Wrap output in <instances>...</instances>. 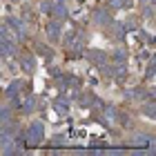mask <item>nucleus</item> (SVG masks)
Here are the masks:
<instances>
[{"label":"nucleus","instance_id":"7ed1b4c3","mask_svg":"<svg viewBox=\"0 0 156 156\" xmlns=\"http://www.w3.org/2000/svg\"><path fill=\"white\" fill-rule=\"evenodd\" d=\"M58 34H60V27H58V23L49 25V36H51V38H58Z\"/></svg>","mask_w":156,"mask_h":156},{"label":"nucleus","instance_id":"f03ea898","mask_svg":"<svg viewBox=\"0 0 156 156\" xmlns=\"http://www.w3.org/2000/svg\"><path fill=\"white\" fill-rule=\"evenodd\" d=\"M13 49H16V47H13L9 40L0 38V56H11V54H13Z\"/></svg>","mask_w":156,"mask_h":156},{"label":"nucleus","instance_id":"423d86ee","mask_svg":"<svg viewBox=\"0 0 156 156\" xmlns=\"http://www.w3.org/2000/svg\"><path fill=\"white\" fill-rule=\"evenodd\" d=\"M31 107H34V101H31V98H29V101H27V103H25V112H29Z\"/></svg>","mask_w":156,"mask_h":156},{"label":"nucleus","instance_id":"f257e3e1","mask_svg":"<svg viewBox=\"0 0 156 156\" xmlns=\"http://www.w3.org/2000/svg\"><path fill=\"white\" fill-rule=\"evenodd\" d=\"M42 136H45L42 125H40V123H31L29 129H27V140H29V143H34V145H38L40 140H42Z\"/></svg>","mask_w":156,"mask_h":156},{"label":"nucleus","instance_id":"20e7f679","mask_svg":"<svg viewBox=\"0 0 156 156\" xmlns=\"http://www.w3.org/2000/svg\"><path fill=\"white\" fill-rule=\"evenodd\" d=\"M23 67L27 69V72H34V60H31V58H25V60H23Z\"/></svg>","mask_w":156,"mask_h":156},{"label":"nucleus","instance_id":"39448f33","mask_svg":"<svg viewBox=\"0 0 156 156\" xmlns=\"http://www.w3.org/2000/svg\"><path fill=\"white\" fill-rule=\"evenodd\" d=\"M56 109H58L60 114H62V112H67V103L65 101H58V103H56Z\"/></svg>","mask_w":156,"mask_h":156}]
</instances>
